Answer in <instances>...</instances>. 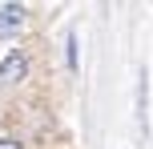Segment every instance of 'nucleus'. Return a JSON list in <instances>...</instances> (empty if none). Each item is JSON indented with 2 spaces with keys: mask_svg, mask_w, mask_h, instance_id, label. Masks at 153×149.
<instances>
[{
  "mask_svg": "<svg viewBox=\"0 0 153 149\" xmlns=\"http://www.w3.org/2000/svg\"><path fill=\"white\" fill-rule=\"evenodd\" d=\"M28 77V56L20 48H8V56L0 61V85H20Z\"/></svg>",
  "mask_w": 153,
  "mask_h": 149,
  "instance_id": "nucleus-1",
  "label": "nucleus"
},
{
  "mask_svg": "<svg viewBox=\"0 0 153 149\" xmlns=\"http://www.w3.org/2000/svg\"><path fill=\"white\" fill-rule=\"evenodd\" d=\"M24 28V4H0V36H12Z\"/></svg>",
  "mask_w": 153,
  "mask_h": 149,
  "instance_id": "nucleus-2",
  "label": "nucleus"
},
{
  "mask_svg": "<svg viewBox=\"0 0 153 149\" xmlns=\"http://www.w3.org/2000/svg\"><path fill=\"white\" fill-rule=\"evenodd\" d=\"M0 149H24L20 141H12V137H0Z\"/></svg>",
  "mask_w": 153,
  "mask_h": 149,
  "instance_id": "nucleus-3",
  "label": "nucleus"
}]
</instances>
